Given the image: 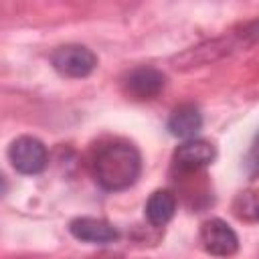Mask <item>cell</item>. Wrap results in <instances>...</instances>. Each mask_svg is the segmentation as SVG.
Returning <instances> with one entry per match:
<instances>
[{"instance_id": "1", "label": "cell", "mask_w": 259, "mask_h": 259, "mask_svg": "<svg viewBox=\"0 0 259 259\" xmlns=\"http://www.w3.org/2000/svg\"><path fill=\"white\" fill-rule=\"evenodd\" d=\"M142 170V158L130 142H109L97 148L93 156V176L105 190L130 188Z\"/></svg>"}, {"instance_id": "2", "label": "cell", "mask_w": 259, "mask_h": 259, "mask_svg": "<svg viewBox=\"0 0 259 259\" xmlns=\"http://www.w3.org/2000/svg\"><path fill=\"white\" fill-rule=\"evenodd\" d=\"M8 158L20 174H38L47 166V148L32 136H20L10 144Z\"/></svg>"}, {"instance_id": "3", "label": "cell", "mask_w": 259, "mask_h": 259, "mask_svg": "<svg viewBox=\"0 0 259 259\" xmlns=\"http://www.w3.org/2000/svg\"><path fill=\"white\" fill-rule=\"evenodd\" d=\"M95 65L97 57L83 45H65L53 53V67L65 77H87L95 69Z\"/></svg>"}, {"instance_id": "4", "label": "cell", "mask_w": 259, "mask_h": 259, "mask_svg": "<svg viewBox=\"0 0 259 259\" xmlns=\"http://www.w3.org/2000/svg\"><path fill=\"white\" fill-rule=\"evenodd\" d=\"M200 241L202 247L217 257H231L239 249L237 233L221 219H210L200 227Z\"/></svg>"}, {"instance_id": "5", "label": "cell", "mask_w": 259, "mask_h": 259, "mask_svg": "<svg viewBox=\"0 0 259 259\" xmlns=\"http://www.w3.org/2000/svg\"><path fill=\"white\" fill-rule=\"evenodd\" d=\"M231 51H233V42L229 38H212V40H206V42L192 47V49L184 51L182 55H178L174 59V67H178V69L202 67V65L219 61L221 57L229 55Z\"/></svg>"}, {"instance_id": "6", "label": "cell", "mask_w": 259, "mask_h": 259, "mask_svg": "<svg viewBox=\"0 0 259 259\" xmlns=\"http://www.w3.org/2000/svg\"><path fill=\"white\" fill-rule=\"evenodd\" d=\"M214 160V148L206 140H186L174 152V162L182 172H196Z\"/></svg>"}, {"instance_id": "7", "label": "cell", "mask_w": 259, "mask_h": 259, "mask_svg": "<svg viewBox=\"0 0 259 259\" xmlns=\"http://www.w3.org/2000/svg\"><path fill=\"white\" fill-rule=\"evenodd\" d=\"M69 231L75 239L93 243V245H107L119 237L117 229L111 223H107L103 219H93V217H81V219L71 221Z\"/></svg>"}, {"instance_id": "8", "label": "cell", "mask_w": 259, "mask_h": 259, "mask_svg": "<svg viewBox=\"0 0 259 259\" xmlns=\"http://www.w3.org/2000/svg\"><path fill=\"white\" fill-rule=\"evenodd\" d=\"M164 75L154 67H138L125 79V89L134 99H154L164 89Z\"/></svg>"}, {"instance_id": "9", "label": "cell", "mask_w": 259, "mask_h": 259, "mask_svg": "<svg viewBox=\"0 0 259 259\" xmlns=\"http://www.w3.org/2000/svg\"><path fill=\"white\" fill-rule=\"evenodd\" d=\"M200 127H202V115L190 103L178 105L172 111L170 119H168L170 134L174 138H180V140H192V138H196V134H198Z\"/></svg>"}, {"instance_id": "10", "label": "cell", "mask_w": 259, "mask_h": 259, "mask_svg": "<svg viewBox=\"0 0 259 259\" xmlns=\"http://www.w3.org/2000/svg\"><path fill=\"white\" fill-rule=\"evenodd\" d=\"M176 212V198L170 190H156L150 194L146 202V217L152 225L162 227L166 225Z\"/></svg>"}, {"instance_id": "11", "label": "cell", "mask_w": 259, "mask_h": 259, "mask_svg": "<svg viewBox=\"0 0 259 259\" xmlns=\"http://www.w3.org/2000/svg\"><path fill=\"white\" fill-rule=\"evenodd\" d=\"M235 214L243 221H249V223H255L257 221V212H259V206H257V194L255 190H243L237 194L235 198Z\"/></svg>"}, {"instance_id": "12", "label": "cell", "mask_w": 259, "mask_h": 259, "mask_svg": "<svg viewBox=\"0 0 259 259\" xmlns=\"http://www.w3.org/2000/svg\"><path fill=\"white\" fill-rule=\"evenodd\" d=\"M6 188H8V186H6V180H4V176L0 174V196L6 192Z\"/></svg>"}]
</instances>
